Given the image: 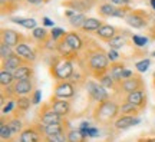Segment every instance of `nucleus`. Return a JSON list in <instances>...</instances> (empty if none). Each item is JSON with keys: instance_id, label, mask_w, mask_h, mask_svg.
Instances as JSON below:
<instances>
[{"instance_id": "1", "label": "nucleus", "mask_w": 155, "mask_h": 142, "mask_svg": "<svg viewBox=\"0 0 155 142\" xmlns=\"http://www.w3.org/2000/svg\"><path fill=\"white\" fill-rule=\"evenodd\" d=\"M108 66H109L108 53H105L104 50L96 49L89 53L88 68L96 78H99V76H102L104 73H106V72H108Z\"/></svg>"}, {"instance_id": "2", "label": "nucleus", "mask_w": 155, "mask_h": 142, "mask_svg": "<svg viewBox=\"0 0 155 142\" xmlns=\"http://www.w3.org/2000/svg\"><path fill=\"white\" fill-rule=\"evenodd\" d=\"M121 105H118L116 102L111 101V99H106L104 102H99L96 109H95V119L98 122H111L118 116L121 115L119 112Z\"/></svg>"}, {"instance_id": "3", "label": "nucleus", "mask_w": 155, "mask_h": 142, "mask_svg": "<svg viewBox=\"0 0 155 142\" xmlns=\"http://www.w3.org/2000/svg\"><path fill=\"white\" fill-rule=\"evenodd\" d=\"M73 63L72 59H68V58H61L58 59L52 65V75L58 79V81H68L73 76Z\"/></svg>"}, {"instance_id": "4", "label": "nucleus", "mask_w": 155, "mask_h": 142, "mask_svg": "<svg viewBox=\"0 0 155 142\" xmlns=\"http://www.w3.org/2000/svg\"><path fill=\"white\" fill-rule=\"evenodd\" d=\"M86 91H88L89 98L95 101V102H104L106 99H109V93L106 91L105 86H102L101 83L95 82V81H89L86 83Z\"/></svg>"}, {"instance_id": "5", "label": "nucleus", "mask_w": 155, "mask_h": 142, "mask_svg": "<svg viewBox=\"0 0 155 142\" xmlns=\"http://www.w3.org/2000/svg\"><path fill=\"white\" fill-rule=\"evenodd\" d=\"M55 92L56 98H62V99H71L75 96V88L69 81H58V83L55 85Z\"/></svg>"}, {"instance_id": "6", "label": "nucleus", "mask_w": 155, "mask_h": 142, "mask_svg": "<svg viewBox=\"0 0 155 142\" xmlns=\"http://www.w3.org/2000/svg\"><path fill=\"white\" fill-rule=\"evenodd\" d=\"M63 121H65V118L61 116L59 114H56L50 105H46L45 109L39 112V122H42V124H45V125L58 124V122H63Z\"/></svg>"}, {"instance_id": "7", "label": "nucleus", "mask_w": 155, "mask_h": 142, "mask_svg": "<svg viewBox=\"0 0 155 142\" xmlns=\"http://www.w3.org/2000/svg\"><path fill=\"white\" fill-rule=\"evenodd\" d=\"M19 141L20 142H43V134L38 129V126H29L25 128L20 135H19Z\"/></svg>"}, {"instance_id": "8", "label": "nucleus", "mask_w": 155, "mask_h": 142, "mask_svg": "<svg viewBox=\"0 0 155 142\" xmlns=\"http://www.w3.org/2000/svg\"><path fill=\"white\" fill-rule=\"evenodd\" d=\"M13 91L16 96H29L35 91L33 81L32 79H23V81H16L13 83Z\"/></svg>"}, {"instance_id": "9", "label": "nucleus", "mask_w": 155, "mask_h": 142, "mask_svg": "<svg viewBox=\"0 0 155 142\" xmlns=\"http://www.w3.org/2000/svg\"><path fill=\"white\" fill-rule=\"evenodd\" d=\"M50 106L53 108L56 114H59L63 118H66L68 115L71 114V111H72V106H71V102L68 101V99H62V98H52L50 101Z\"/></svg>"}, {"instance_id": "10", "label": "nucleus", "mask_w": 155, "mask_h": 142, "mask_svg": "<svg viewBox=\"0 0 155 142\" xmlns=\"http://www.w3.org/2000/svg\"><path fill=\"white\" fill-rule=\"evenodd\" d=\"M142 86H144V82H142L141 76H138V75H132L131 78L124 79V81L119 83V88L122 89V92H125V93L138 91V89H141Z\"/></svg>"}, {"instance_id": "11", "label": "nucleus", "mask_w": 155, "mask_h": 142, "mask_svg": "<svg viewBox=\"0 0 155 142\" xmlns=\"http://www.w3.org/2000/svg\"><path fill=\"white\" fill-rule=\"evenodd\" d=\"M125 22L134 29H142L147 26V17L144 16V13H141L138 10L129 12L125 16Z\"/></svg>"}, {"instance_id": "12", "label": "nucleus", "mask_w": 155, "mask_h": 142, "mask_svg": "<svg viewBox=\"0 0 155 142\" xmlns=\"http://www.w3.org/2000/svg\"><path fill=\"white\" fill-rule=\"evenodd\" d=\"M15 52H16V55H19L25 62H28V63H33L35 60H36V58H38V56H36V52H35L26 42H20V43L15 48Z\"/></svg>"}, {"instance_id": "13", "label": "nucleus", "mask_w": 155, "mask_h": 142, "mask_svg": "<svg viewBox=\"0 0 155 142\" xmlns=\"http://www.w3.org/2000/svg\"><path fill=\"white\" fill-rule=\"evenodd\" d=\"M2 42L12 48H16L22 42V35L13 29H2Z\"/></svg>"}, {"instance_id": "14", "label": "nucleus", "mask_w": 155, "mask_h": 142, "mask_svg": "<svg viewBox=\"0 0 155 142\" xmlns=\"http://www.w3.org/2000/svg\"><path fill=\"white\" fill-rule=\"evenodd\" d=\"M139 119L137 116H132V115H119L115 121H114V128L118 129V131H124V129H128L134 126L135 124H138Z\"/></svg>"}, {"instance_id": "15", "label": "nucleus", "mask_w": 155, "mask_h": 142, "mask_svg": "<svg viewBox=\"0 0 155 142\" xmlns=\"http://www.w3.org/2000/svg\"><path fill=\"white\" fill-rule=\"evenodd\" d=\"M94 5L95 0H68L63 3V6H66L78 13H83V12L89 10L91 7H94Z\"/></svg>"}, {"instance_id": "16", "label": "nucleus", "mask_w": 155, "mask_h": 142, "mask_svg": "<svg viewBox=\"0 0 155 142\" xmlns=\"http://www.w3.org/2000/svg\"><path fill=\"white\" fill-rule=\"evenodd\" d=\"M125 101H127V102H131V104H134V105H137V106L141 108V109H144L145 105H147V96H145L144 89L141 88L138 91H134V92L127 93Z\"/></svg>"}, {"instance_id": "17", "label": "nucleus", "mask_w": 155, "mask_h": 142, "mask_svg": "<svg viewBox=\"0 0 155 142\" xmlns=\"http://www.w3.org/2000/svg\"><path fill=\"white\" fill-rule=\"evenodd\" d=\"M56 50H58V53H59L62 58H68V59H73V58L78 55V52L73 49L71 45L68 43L65 39H62V40H59V42H58Z\"/></svg>"}, {"instance_id": "18", "label": "nucleus", "mask_w": 155, "mask_h": 142, "mask_svg": "<svg viewBox=\"0 0 155 142\" xmlns=\"http://www.w3.org/2000/svg\"><path fill=\"white\" fill-rule=\"evenodd\" d=\"M33 105L30 96H17L16 98V108H15V115H25L30 109V106Z\"/></svg>"}, {"instance_id": "19", "label": "nucleus", "mask_w": 155, "mask_h": 142, "mask_svg": "<svg viewBox=\"0 0 155 142\" xmlns=\"http://www.w3.org/2000/svg\"><path fill=\"white\" fill-rule=\"evenodd\" d=\"M13 75H15V79H16V81L32 79V76H33V68H32V65H29L28 62H25V63H22L16 71L13 72Z\"/></svg>"}, {"instance_id": "20", "label": "nucleus", "mask_w": 155, "mask_h": 142, "mask_svg": "<svg viewBox=\"0 0 155 142\" xmlns=\"http://www.w3.org/2000/svg\"><path fill=\"white\" fill-rule=\"evenodd\" d=\"M22 63H25V60L20 58L19 55H12L9 56L7 59L2 60V69H6V71H10V72H15L19 68V66L22 65Z\"/></svg>"}, {"instance_id": "21", "label": "nucleus", "mask_w": 155, "mask_h": 142, "mask_svg": "<svg viewBox=\"0 0 155 142\" xmlns=\"http://www.w3.org/2000/svg\"><path fill=\"white\" fill-rule=\"evenodd\" d=\"M95 35H96L101 40L109 42V40L116 35V28L115 26H112V25H102V26L95 32Z\"/></svg>"}, {"instance_id": "22", "label": "nucleus", "mask_w": 155, "mask_h": 142, "mask_svg": "<svg viewBox=\"0 0 155 142\" xmlns=\"http://www.w3.org/2000/svg\"><path fill=\"white\" fill-rule=\"evenodd\" d=\"M65 40H66L68 43L72 46L73 49L76 50V52H79V50H82L83 49V40H82V38L78 35L76 32H69V33H66L65 35Z\"/></svg>"}, {"instance_id": "23", "label": "nucleus", "mask_w": 155, "mask_h": 142, "mask_svg": "<svg viewBox=\"0 0 155 142\" xmlns=\"http://www.w3.org/2000/svg\"><path fill=\"white\" fill-rule=\"evenodd\" d=\"M12 22L19 25V26H22L25 29H32L33 30L35 28H38V22H36V19L33 17H12Z\"/></svg>"}, {"instance_id": "24", "label": "nucleus", "mask_w": 155, "mask_h": 142, "mask_svg": "<svg viewBox=\"0 0 155 142\" xmlns=\"http://www.w3.org/2000/svg\"><path fill=\"white\" fill-rule=\"evenodd\" d=\"M0 139L2 142H10L13 139V132L9 126V122L5 118L2 119V124H0Z\"/></svg>"}, {"instance_id": "25", "label": "nucleus", "mask_w": 155, "mask_h": 142, "mask_svg": "<svg viewBox=\"0 0 155 142\" xmlns=\"http://www.w3.org/2000/svg\"><path fill=\"white\" fill-rule=\"evenodd\" d=\"M102 25H104V23H102V20H99V19H96V17H88V19L85 20V23H83L82 30L83 32H96Z\"/></svg>"}, {"instance_id": "26", "label": "nucleus", "mask_w": 155, "mask_h": 142, "mask_svg": "<svg viewBox=\"0 0 155 142\" xmlns=\"http://www.w3.org/2000/svg\"><path fill=\"white\" fill-rule=\"evenodd\" d=\"M124 71H125V65H124V63H118V62L112 63L111 69H109V73H111V76L115 79L116 83H121L122 81H124V79H122Z\"/></svg>"}, {"instance_id": "27", "label": "nucleus", "mask_w": 155, "mask_h": 142, "mask_svg": "<svg viewBox=\"0 0 155 142\" xmlns=\"http://www.w3.org/2000/svg\"><path fill=\"white\" fill-rule=\"evenodd\" d=\"M7 122H9V126H10L12 132H13V135H20V132L25 129V128H23L22 119H20L17 115L12 116V118H7Z\"/></svg>"}, {"instance_id": "28", "label": "nucleus", "mask_w": 155, "mask_h": 142, "mask_svg": "<svg viewBox=\"0 0 155 142\" xmlns=\"http://www.w3.org/2000/svg\"><path fill=\"white\" fill-rule=\"evenodd\" d=\"M15 82H16V79H15L13 72L6 71V69H2V72H0V85H2V88L12 86Z\"/></svg>"}, {"instance_id": "29", "label": "nucleus", "mask_w": 155, "mask_h": 142, "mask_svg": "<svg viewBox=\"0 0 155 142\" xmlns=\"http://www.w3.org/2000/svg\"><path fill=\"white\" fill-rule=\"evenodd\" d=\"M119 112L121 115H132V116H137V115L141 112V108H138L137 105L131 104V102H124L121 105V108H119Z\"/></svg>"}, {"instance_id": "30", "label": "nucleus", "mask_w": 155, "mask_h": 142, "mask_svg": "<svg viewBox=\"0 0 155 142\" xmlns=\"http://www.w3.org/2000/svg\"><path fill=\"white\" fill-rule=\"evenodd\" d=\"M68 142H86V135L82 129H69Z\"/></svg>"}, {"instance_id": "31", "label": "nucleus", "mask_w": 155, "mask_h": 142, "mask_svg": "<svg viewBox=\"0 0 155 142\" xmlns=\"http://www.w3.org/2000/svg\"><path fill=\"white\" fill-rule=\"evenodd\" d=\"M32 38H33L35 40L40 42V43H45V42L50 38V33L45 28H35L33 30H32Z\"/></svg>"}, {"instance_id": "32", "label": "nucleus", "mask_w": 155, "mask_h": 142, "mask_svg": "<svg viewBox=\"0 0 155 142\" xmlns=\"http://www.w3.org/2000/svg\"><path fill=\"white\" fill-rule=\"evenodd\" d=\"M125 45H127V39H125V36H122V35H115V36L108 42L109 49H116V50L122 49Z\"/></svg>"}, {"instance_id": "33", "label": "nucleus", "mask_w": 155, "mask_h": 142, "mask_svg": "<svg viewBox=\"0 0 155 142\" xmlns=\"http://www.w3.org/2000/svg\"><path fill=\"white\" fill-rule=\"evenodd\" d=\"M114 12H115V5H114V3L105 2V3L99 5V7H98V13H99L102 17H112Z\"/></svg>"}, {"instance_id": "34", "label": "nucleus", "mask_w": 155, "mask_h": 142, "mask_svg": "<svg viewBox=\"0 0 155 142\" xmlns=\"http://www.w3.org/2000/svg\"><path fill=\"white\" fill-rule=\"evenodd\" d=\"M86 19H88V17L85 16L83 13H76L75 16H72L71 19H69V25L75 29H82L83 23H85Z\"/></svg>"}, {"instance_id": "35", "label": "nucleus", "mask_w": 155, "mask_h": 142, "mask_svg": "<svg viewBox=\"0 0 155 142\" xmlns=\"http://www.w3.org/2000/svg\"><path fill=\"white\" fill-rule=\"evenodd\" d=\"M99 83L102 85V86H105L106 89H111V88L115 86V79L111 76V73L109 72H106V73H104L102 76H99Z\"/></svg>"}, {"instance_id": "36", "label": "nucleus", "mask_w": 155, "mask_h": 142, "mask_svg": "<svg viewBox=\"0 0 155 142\" xmlns=\"http://www.w3.org/2000/svg\"><path fill=\"white\" fill-rule=\"evenodd\" d=\"M43 142H68V132L46 135V137H43Z\"/></svg>"}, {"instance_id": "37", "label": "nucleus", "mask_w": 155, "mask_h": 142, "mask_svg": "<svg viewBox=\"0 0 155 142\" xmlns=\"http://www.w3.org/2000/svg\"><path fill=\"white\" fill-rule=\"evenodd\" d=\"M15 53H16V52H15V48H12V46L3 43V42L0 43V58H2V60L7 59L9 56L15 55Z\"/></svg>"}, {"instance_id": "38", "label": "nucleus", "mask_w": 155, "mask_h": 142, "mask_svg": "<svg viewBox=\"0 0 155 142\" xmlns=\"http://www.w3.org/2000/svg\"><path fill=\"white\" fill-rule=\"evenodd\" d=\"M65 35H66V32L62 28H52L50 38L53 39V40H56V42H59V40H62V39L65 38Z\"/></svg>"}, {"instance_id": "39", "label": "nucleus", "mask_w": 155, "mask_h": 142, "mask_svg": "<svg viewBox=\"0 0 155 142\" xmlns=\"http://www.w3.org/2000/svg\"><path fill=\"white\" fill-rule=\"evenodd\" d=\"M150 65H151V59H142V60H139V62L135 63V68H137V71H138L139 73H142V72L148 71Z\"/></svg>"}, {"instance_id": "40", "label": "nucleus", "mask_w": 155, "mask_h": 142, "mask_svg": "<svg viewBox=\"0 0 155 142\" xmlns=\"http://www.w3.org/2000/svg\"><path fill=\"white\" fill-rule=\"evenodd\" d=\"M15 108H16V101H12V99H9L7 105L5 104L3 106H2V114H3V116H5V115L12 114V112H15Z\"/></svg>"}, {"instance_id": "41", "label": "nucleus", "mask_w": 155, "mask_h": 142, "mask_svg": "<svg viewBox=\"0 0 155 142\" xmlns=\"http://www.w3.org/2000/svg\"><path fill=\"white\" fill-rule=\"evenodd\" d=\"M132 42H134V45H135L137 48H144V46H147V43H148V39L145 38V36L134 35V36H132Z\"/></svg>"}, {"instance_id": "42", "label": "nucleus", "mask_w": 155, "mask_h": 142, "mask_svg": "<svg viewBox=\"0 0 155 142\" xmlns=\"http://www.w3.org/2000/svg\"><path fill=\"white\" fill-rule=\"evenodd\" d=\"M106 53H108V59H109L111 63H115V62L119 60V53H118V50L116 49H109Z\"/></svg>"}, {"instance_id": "43", "label": "nucleus", "mask_w": 155, "mask_h": 142, "mask_svg": "<svg viewBox=\"0 0 155 142\" xmlns=\"http://www.w3.org/2000/svg\"><path fill=\"white\" fill-rule=\"evenodd\" d=\"M30 98H32V102H33V105L40 104V99H42V91H40V89H35L33 93L30 95Z\"/></svg>"}, {"instance_id": "44", "label": "nucleus", "mask_w": 155, "mask_h": 142, "mask_svg": "<svg viewBox=\"0 0 155 142\" xmlns=\"http://www.w3.org/2000/svg\"><path fill=\"white\" fill-rule=\"evenodd\" d=\"M127 15H128V12L125 9V6H122V7H115V12H114L112 17H124L125 19Z\"/></svg>"}, {"instance_id": "45", "label": "nucleus", "mask_w": 155, "mask_h": 142, "mask_svg": "<svg viewBox=\"0 0 155 142\" xmlns=\"http://www.w3.org/2000/svg\"><path fill=\"white\" fill-rule=\"evenodd\" d=\"M42 22H43V25L48 26V28H55V22H53L52 19H49V17H43Z\"/></svg>"}, {"instance_id": "46", "label": "nucleus", "mask_w": 155, "mask_h": 142, "mask_svg": "<svg viewBox=\"0 0 155 142\" xmlns=\"http://www.w3.org/2000/svg\"><path fill=\"white\" fill-rule=\"evenodd\" d=\"M111 3L118 5V6H127L131 3V0H111Z\"/></svg>"}, {"instance_id": "47", "label": "nucleus", "mask_w": 155, "mask_h": 142, "mask_svg": "<svg viewBox=\"0 0 155 142\" xmlns=\"http://www.w3.org/2000/svg\"><path fill=\"white\" fill-rule=\"evenodd\" d=\"M132 75H134V72L125 68V71H124V73H122V79H128V78H131Z\"/></svg>"}, {"instance_id": "48", "label": "nucleus", "mask_w": 155, "mask_h": 142, "mask_svg": "<svg viewBox=\"0 0 155 142\" xmlns=\"http://www.w3.org/2000/svg\"><path fill=\"white\" fill-rule=\"evenodd\" d=\"M42 2H43V0H26V3H29V5H40V3H42Z\"/></svg>"}, {"instance_id": "49", "label": "nucleus", "mask_w": 155, "mask_h": 142, "mask_svg": "<svg viewBox=\"0 0 155 142\" xmlns=\"http://www.w3.org/2000/svg\"><path fill=\"white\" fill-rule=\"evenodd\" d=\"M150 3H151V6H152V9L155 10V0H150Z\"/></svg>"}, {"instance_id": "50", "label": "nucleus", "mask_w": 155, "mask_h": 142, "mask_svg": "<svg viewBox=\"0 0 155 142\" xmlns=\"http://www.w3.org/2000/svg\"><path fill=\"white\" fill-rule=\"evenodd\" d=\"M10 142H20V141H19V139H15V138H13V139H12Z\"/></svg>"}, {"instance_id": "51", "label": "nucleus", "mask_w": 155, "mask_h": 142, "mask_svg": "<svg viewBox=\"0 0 155 142\" xmlns=\"http://www.w3.org/2000/svg\"><path fill=\"white\" fill-rule=\"evenodd\" d=\"M145 142H155V139H147Z\"/></svg>"}, {"instance_id": "52", "label": "nucleus", "mask_w": 155, "mask_h": 142, "mask_svg": "<svg viewBox=\"0 0 155 142\" xmlns=\"http://www.w3.org/2000/svg\"><path fill=\"white\" fill-rule=\"evenodd\" d=\"M152 56H154V58H155V50H154V52H152Z\"/></svg>"}, {"instance_id": "53", "label": "nucleus", "mask_w": 155, "mask_h": 142, "mask_svg": "<svg viewBox=\"0 0 155 142\" xmlns=\"http://www.w3.org/2000/svg\"><path fill=\"white\" fill-rule=\"evenodd\" d=\"M154 78H155V72H154Z\"/></svg>"}]
</instances>
